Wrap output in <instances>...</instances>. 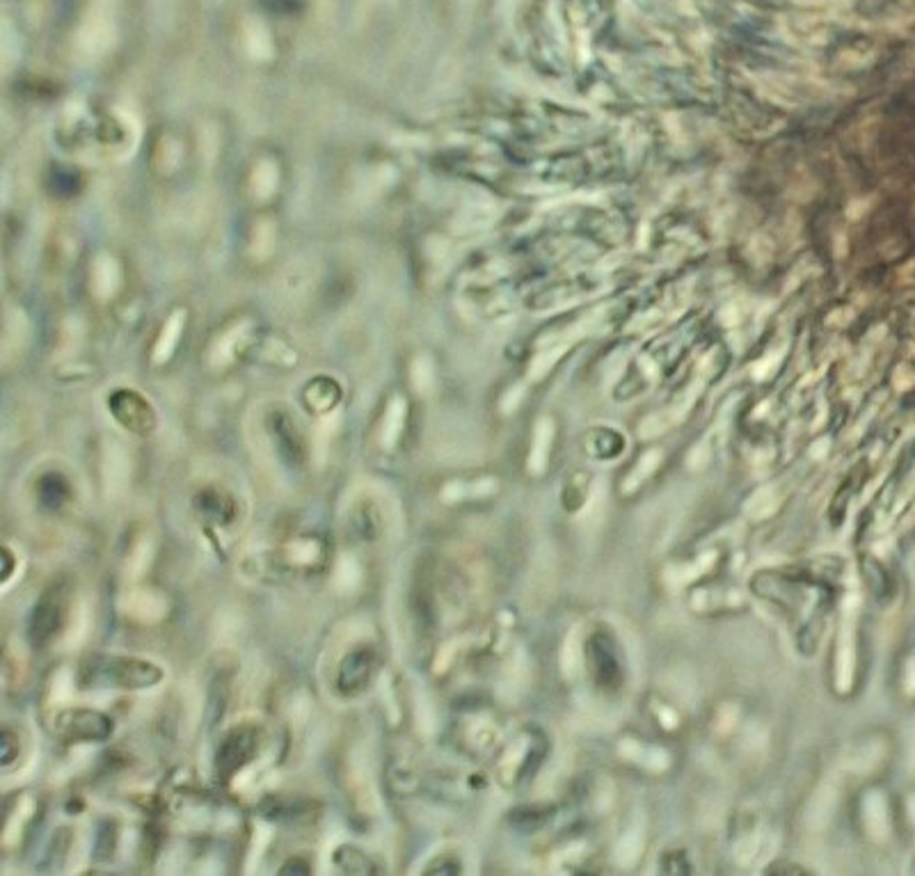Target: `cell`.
Returning a JSON list of instances; mask_svg holds the SVG:
<instances>
[{"label": "cell", "mask_w": 915, "mask_h": 876, "mask_svg": "<svg viewBox=\"0 0 915 876\" xmlns=\"http://www.w3.org/2000/svg\"><path fill=\"white\" fill-rule=\"evenodd\" d=\"M0 556H3V561H5V565H3V581H7L12 575V570H14V561L10 556V549H3V552H0Z\"/></svg>", "instance_id": "cell-9"}, {"label": "cell", "mask_w": 915, "mask_h": 876, "mask_svg": "<svg viewBox=\"0 0 915 876\" xmlns=\"http://www.w3.org/2000/svg\"><path fill=\"white\" fill-rule=\"evenodd\" d=\"M55 730L69 742H103L113 732V721L97 710H67L58 714Z\"/></svg>", "instance_id": "cell-3"}, {"label": "cell", "mask_w": 915, "mask_h": 876, "mask_svg": "<svg viewBox=\"0 0 915 876\" xmlns=\"http://www.w3.org/2000/svg\"><path fill=\"white\" fill-rule=\"evenodd\" d=\"M17 755H19V744L14 746L10 732H3V755H0V762H3V767H10L12 760L17 758Z\"/></svg>", "instance_id": "cell-8"}, {"label": "cell", "mask_w": 915, "mask_h": 876, "mask_svg": "<svg viewBox=\"0 0 915 876\" xmlns=\"http://www.w3.org/2000/svg\"><path fill=\"white\" fill-rule=\"evenodd\" d=\"M197 508L206 517V520L216 524H227L236 517V501L234 497L225 495L220 490H206L197 497Z\"/></svg>", "instance_id": "cell-6"}, {"label": "cell", "mask_w": 915, "mask_h": 876, "mask_svg": "<svg viewBox=\"0 0 915 876\" xmlns=\"http://www.w3.org/2000/svg\"><path fill=\"white\" fill-rule=\"evenodd\" d=\"M376 666L378 659L376 652L371 648H355L353 652H348L337 673L339 694L348 698L360 696L362 691L369 687L373 673H376Z\"/></svg>", "instance_id": "cell-5"}, {"label": "cell", "mask_w": 915, "mask_h": 876, "mask_svg": "<svg viewBox=\"0 0 915 876\" xmlns=\"http://www.w3.org/2000/svg\"><path fill=\"white\" fill-rule=\"evenodd\" d=\"M161 680V668L135 657L90 655L78 668L81 689H147Z\"/></svg>", "instance_id": "cell-1"}, {"label": "cell", "mask_w": 915, "mask_h": 876, "mask_svg": "<svg viewBox=\"0 0 915 876\" xmlns=\"http://www.w3.org/2000/svg\"><path fill=\"white\" fill-rule=\"evenodd\" d=\"M257 753V732L252 728H236L222 739L216 755V769L220 778H232L248 764Z\"/></svg>", "instance_id": "cell-4"}, {"label": "cell", "mask_w": 915, "mask_h": 876, "mask_svg": "<svg viewBox=\"0 0 915 876\" xmlns=\"http://www.w3.org/2000/svg\"><path fill=\"white\" fill-rule=\"evenodd\" d=\"M37 495L42 506L49 508V511H58L69 499V483L62 474H44L37 483Z\"/></svg>", "instance_id": "cell-7"}, {"label": "cell", "mask_w": 915, "mask_h": 876, "mask_svg": "<svg viewBox=\"0 0 915 876\" xmlns=\"http://www.w3.org/2000/svg\"><path fill=\"white\" fill-rule=\"evenodd\" d=\"M65 623V588L60 584H53L39 595L35 602V609L30 613L28 623V639L35 648L51 643Z\"/></svg>", "instance_id": "cell-2"}]
</instances>
